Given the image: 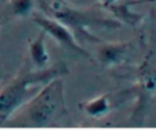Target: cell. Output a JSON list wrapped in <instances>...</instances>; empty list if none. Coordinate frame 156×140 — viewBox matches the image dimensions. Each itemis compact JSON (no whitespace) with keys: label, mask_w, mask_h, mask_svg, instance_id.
I'll return each instance as SVG.
<instances>
[{"label":"cell","mask_w":156,"mask_h":140,"mask_svg":"<svg viewBox=\"0 0 156 140\" xmlns=\"http://www.w3.org/2000/svg\"><path fill=\"white\" fill-rule=\"evenodd\" d=\"M66 114L67 108L64 99V82L61 76H58L51 79L14 119H6L5 123L8 126L44 128L54 125L61 116Z\"/></svg>","instance_id":"obj_1"},{"label":"cell","mask_w":156,"mask_h":140,"mask_svg":"<svg viewBox=\"0 0 156 140\" xmlns=\"http://www.w3.org/2000/svg\"><path fill=\"white\" fill-rule=\"evenodd\" d=\"M66 73H67V68L61 62V64L49 65L46 68H37V72H23L17 75L0 92V122H5L19 107L25 104L29 88L32 85L49 82L51 79L63 76Z\"/></svg>","instance_id":"obj_2"},{"label":"cell","mask_w":156,"mask_h":140,"mask_svg":"<svg viewBox=\"0 0 156 140\" xmlns=\"http://www.w3.org/2000/svg\"><path fill=\"white\" fill-rule=\"evenodd\" d=\"M41 8L46 11L48 15L61 22L64 26L72 28L75 31H81L87 28H116L119 23L113 20H107L103 17H97L89 12H83L78 9L69 8L61 0H38Z\"/></svg>","instance_id":"obj_3"},{"label":"cell","mask_w":156,"mask_h":140,"mask_svg":"<svg viewBox=\"0 0 156 140\" xmlns=\"http://www.w3.org/2000/svg\"><path fill=\"white\" fill-rule=\"evenodd\" d=\"M34 23L46 34H49L60 46L66 47L67 50L76 53V55H81L84 58H90V55L87 53L86 49H83L80 44L76 43L75 37L72 35V32L69 31L67 26H64L61 22L52 18V17H48V15H37L34 18Z\"/></svg>","instance_id":"obj_4"},{"label":"cell","mask_w":156,"mask_h":140,"mask_svg":"<svg viewBox=\"0 0 156 140\" xmlns=\"http://www.w3.org/2000/svg\"><path fill=\"white\" fill-rule=\"evenodd\" d=\"M127 43H104L97 50V58L103 65L118 64L127 53Z\"/></svg>","instance_id":"obj_5"},{"label":"cell","mask_w":156,"mask_h":140,"mask_svg":"<svg viewBox=\"0 0 156 140\" xmlns=\"http://www.w3.org/2000/svg\"><path fill=\"white\" fill-rule=\"evenodd\" d=\"M44 35L46 32L41 31V34L31 41L29 44V53H31V59L34 62V65L37 68H46L49 67V55L46 50V44H44Z\"/></svg>","instance_id":"obj_6"},{"label":"cell","mask_w":156,"mask_h":140,"mask_svg":"<svg viewBox=\"0 0 156 140\" xmlns=\"http://www.w3.org/2000/svg\"><path fill=\"white\" fill-rule=\"evenodd\" d=\"M80 108L84 110L86 114H89L90 117H103V116H106V114L110 111V108H112L110 96H109V95L98 96V98L89 101L87 104H81Z\"/></svg>","instance_id":"obj_7"},{"label":"cell","mask_w":156,"mask_h":140,"mask_svg":"<svg viewBox=\"0 0 156 140\" xmlns=\"http://www.w3.org/2000/svg\"><path fill=\"white\" fill-rule=\"evenodd\" d=\"M109 8H110V11L118 17V18H121V20H124L126 23H129V25H136L139 20H141V15H138V14H133L132 11H129V5L127 3H124V5H107Z\"/></svg>","instance_id":"obj_8"},{"label":"cell","mask_w":156,"mask_h":140,"mask_svg":"<svg viewBox=\"0 0 156 140\" xmlns=\"http://www.w3.org/2000/svg\"><path fill=\"white\" fill-rule=\"evenodd\" d=\"M8 8L14 17H25L34 8V0H9Z\"/></svg>","instance_id":"obj_9"},{"label":"cell","mask_w":156,"mask_h":140,"mask_svg":"<svg viewBox=\"0 0 156 140\" xmlns=\"http://www.w3.org/2000/svg\"><path fill=\"white\" fill-rule=\"evenodd\" d=\"M98 2L107 6V5H112V3H115V2H116V0H98Z\"/></svg>","instance_id":"obj_10"},{"label":"cell","mask_w":156,"mask_h":140,"mask_svg":"<svg viewBox=\"0 0 156 140\" xmlns=\"http://www.w3.org/2000/svg\"><path fill=\"white\" fill-rule=\"evenodd\" d=\"M0 25H2V17H0Z\"/></svg>","instance_id":"obj_11"}]
</instances>
